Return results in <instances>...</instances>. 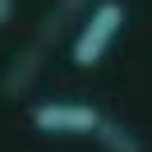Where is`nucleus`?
Masks as SVG:
<instances>
[{
  "instance_id": "obj_2",
  "label": "nucleus",
  "mask_w": 152,
  "mask_h": 152,
  "mask_svg": "<svg viewBox=\"0 0 152 152\" xmlns=\"http://www.w3.org/2000/svg\"><path fill=\"white\" fill-rule=\"evenodd\" d=\"M124 19H129V10H124L120 0H97L92 14L83 19V28H78L74 42H69V60H74L78 69H97L102 56L111 51V42L120 37Z\"/></svg>"
},
{
  "instance_id": "obj_5",
  "label": "nucleus",
  "mask_w": 152,
  "mask_h": 152,
  "mask_svg": "<svg viewBox=\"0 0 152 152\" xmlns=\"http://www.w3.org/2000/svg\"><path fill=\"white\" fill-rule=\"evenodd\" d=\"M14 19V0H0V23H10Z\"/></svg>"
},
{
  "instance_id": "obj_1",
  "label": "nucleus",
  "mask_w": 152,
  "mask_h": 152,
  "mask_svg": "<svg viewBox=\"0 0 152 152\" xmlns=\"http://www.w3.org/2000/svg\"><path fill=\"white\" fill-rule=\"evenodd\" d=\"M83 5H88V0H56V5H51V14L42 19V28H37V32L28 37V46H23V56H19V60L10 65V74H5V83H0V92H5V97H14V102H19V97L28 92V83L37 78L42 60H46V51H51V42H56L60 32L69 28V19H74V14L83 10Z\"/></svg>"
},
{
  "instance_id": "obj_4",
  "label": "nucleus",
  "mask_w": 152,
  "mask_h": 152,
  "mask_svg": "<svg viewBox=\"0 0 152 152\" xmlns=\"http://www.w3.org/2000/svg\"><path fill=\"white\" fill-rule=\"evenodd\" d=\"M92 138L102 143V152H143L138 134H134L129 124L111 120V115H102V124H97V134H92Z\"/></svg>"
},
{
  "instance_id": "obj_3",
  "label": "nucleus",
  "mask_w": 152,
  "mask_h": 152,
  "mask_svg": "<svg viewBox=\"0 0 152 152\" xmlns=\"http://www.w3.org/2000/svg\"><path fill=\"white\" fill-rule=\"evenodd\" d=\"M32 129L37 134H97V124H102V111L88 102H37L28 111Z\"/></svg>"
}]
</instances>
